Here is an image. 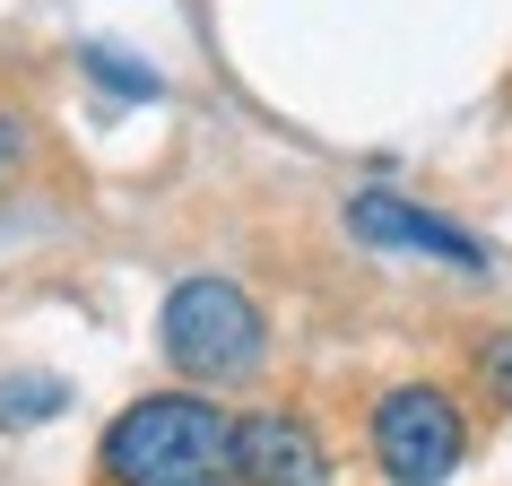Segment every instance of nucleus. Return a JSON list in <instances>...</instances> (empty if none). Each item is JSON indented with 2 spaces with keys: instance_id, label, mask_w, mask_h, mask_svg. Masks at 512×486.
Returning <instances> with one entry per match:
<instances>
[{
  "instance_id": "nucleus-9",
  "label": "nucleus",
  "mask_w": 512,
  "mask_h": 486,
  "mask_svg": "<svg viewBox=\"0 0 512 486\" xmlns=\"http://www.w3.org/2000/svg\"><path fill=\"white\" fill-rule=\"evenodd\" d=\"M27 157V131H18V122H9V113H0V174H9V165Z\"/></svg>"
},
{
  "instance_id": "nucleus-2",
  "label": "nucleus",
  "mask_w": 512,
  "mask_h": 486,
  "mask_svg": "<svg viewBox=\"0 0 512 486\" xmlns=\"http://www.w3.org/2000/svg\"><path fill=\"white\" fill-rule=\"evenodd\" d=\"M165 356H174V374L191 382H243L270 348V322H261V304L243 296L235 278H183L174 296H165V322H157Z\"/></svg>"
},
{
  "instance_id": "nucleus-4",
  "label": "nucleus",
  "mask_w": 512,
  "mask_h": 486,
  "mask_svg": "<svg viewBox=\"0 0 512 486\" xmlns=\"http://www.w3.org/2000/svg\"><path fill=\"white\" fill-rule=\"evenodd\" d=\"M226 469H235V486H330L322 434L304 426V417H287V408H252V417H235V434H226Z\"/></svg>"
},
{
  "instance_id": "nucleus-7",
  "label": "nucleus",
  "mask_w": 512,
  "mask_h": 486,
  "mask_svg": "<svg viewBox=\"0 0 512 486\" xmlns=\"http://www.w3.org/2000/svg\"><path fill=\"white\" fill-rule=\"evenodd\" d=\"M61 400H70L61 382H9V391H0V426H44Z\"/></svg>"
},
{
  "instance_id": "nucleus-1",
  "label": "nucleus",
  "mask_w": 512,
  "mask_h": 486,
  "mask_svg": "<svg viewBox=\"0 0 512 486\" xmlns=\"http://www.w3.org/2000/svg\"><path fill=\"white\" fill-rule=\"evenodd\" d=\"M226 434H235V417L217 400H191V391L131 400L105 426V478L113 486H235Z\"/></svg>"
},
{
  "instance_id": "nucleus-6",
  "label": "nucleus",
  "mask_w": 512,
  "mask_h": 486,
  "mask_svg": "<svg viewBox=\"0 0 512 486\" xmlns=\"http://www.w3.org/2000/svg\"><path fill=\"white\" fill-rule=\"evenodd\" d=\"M79 70H87L96 87H105L113 105H157V96H165V79H157V70H148V61H131V53H113V44H87V53H79Z\"/></svg>"
},
{
  "instance_id": "nucleus-3",
  "label": "nucleus",
  "mask_w": 512,
  "mask_h": 486,
  "mask_svg": "<svg viewBox=\"0 0 512 486\" xmlns=\"http://www.w3.org/2000/svg\"><path fill=\"white\" fill-rule=\"evenodd\" d=\"M469 452V417L452 408V391L434 382H400L374 408V469L391 486H443Z\"/></svg>"
},
{
  "instance_id": "nucleus-5",
  "label": "nucleus",
  "mask_w": 512,
  "mask_h": 486,
  "mask_svg": "<svg viewBox=\"0 0 512 486\" xmlns=\"http://www.w3.org/2000/svg\"><path fill=\"white\" fill-rule=\"evenodd\" d=\"M348 226H356V243H382V252H426V261L469 270V278L486 270V243L469 235V226L417 209V200H400V191H356V200H348Z\"/></svg>"
},
{
  "instance_id": "nucleus-8",
  "label": "nucleus",
  "mask_w": 512,
  "mask_h": 486,
  "mask_svg": "<svg viewBox=\"0 0 512 486\" xmlns=\"http://www.w3.org/2000/svg\"><path fill=\"white\" fill-rule=\"evenodd\" d=\"M478 374H486V382H504V400H512V330L478 348Z\"/></svg>"
}]
</instances>
